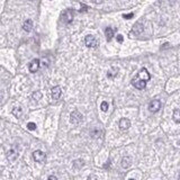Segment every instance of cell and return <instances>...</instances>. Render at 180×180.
I'll use <instances>...</instances> for the list:
<instances>
[{
    "instance_id": "26",
    "label": "cell",
    "mask_w": 180,
    "mask_h": 180,
    "mask_svg": "<svg viewBox=\"0 0 180 180\" xmlns=\"http://www.w3.org/2000/svg\"><path fill=\"white\" fill-rule=\"evenodd\" d=\"M47 180H57V178H56L55 176H50V177L47 178Z\"/></svg>"
},
{
    "instance_id": "23",
    "label": "cell",
    "mask_w": 180,
    "mask_h": 180,
    "mask_svg": "<svg viewBox=\"0 0 180 180\" xmlns=\"http://www.w3.org/2000/svg\"><path fill=\"white\" fill-rule=\"evenodd\" d=\"M133 14H125V15H123V17L125 18V19H131V18H133Z\"/></svg>"
},
{
    "instance_id": "25",
    "label": "cell",
    "mask_w": 180,
    "mask_h": 180,
    "mask_svg": "<svg viewBox=\"0 0 180 180\" xmlns=\"http://www.w3.org/2000/svg\"><path fill=\"white\" fill-rule=\"evenodd\" d=\"M88 180H97V177H96L95 174H90L89 177H88Z\"/></svg>"
},
{
    "instance_id": "19",
    "label": "cell",
    "mask_w": 180,
    "mask_h": 180,
    "mask_svg": "<svg viewBox=\"0 0 180 180\" xmlns=\"http://www.w3.org/2000/svg\"><path fill=\"white\" fill-rule=\"evenodd\" d=\"M32 98L36 101L42 99V92H41V91H35V92H33V95H32Z\"/></svg>"
},
{
    "instance_id": "12",
    "label": "cell",
    "mask_w": 180,
    "mask_h": 180,
    "mask_svg": "<svg viewBox=\"0 0 180 180\" xmlns=\"http://www.w3.org/2000/svg\"><path fill=\"white\" fill-rule=\"evenodd\" d=\"M131 164H132V159L129 157H124L122 159V167L124 169H127L131 167Z\"/></svg>"
},
{
    "instance_id": "24",
    "label": "cell",
    "mask_w": 180,
    "mask_h": 180,
    "mask_svg": "<svg viewBox=\"0 0 180 180\" xmlns=\"http://www.w3.org/2000/svg\"><path fill=\"white\" fill-rule=\"evenodd\" d=\"M123 39H124V37L122 36V35H117V42L118 43H122V42H123Z\"/></svg>"
},
{
    "instance_id": "4",
    "label": "cell",
    "mask_w": 180,
    "mask_h": 180,
    "mask_svg": "<svg viewBox=\"0 0 180 180\" xmlns=\"http://www.w3.org/2000/svg\"><path fill=\"white\" fill-rule=\"evenodd\" d=\"M82 114L78 110H74V112H71V115H70V120H71V123L72 124H79L81 120H82Z\"/></svg>"
},
{
    "instance_id": "27",
    "label": "cell",
    "mask_w": 180,
    "mask_h": 180,
    "mask_svg": "<svg viewBox=\"0 0 180 180\" xmlns=\"http://www.w3.org/2000/svg\"><path fill=\"white\" fill-rule=\"evenodd\" d=\"M82 6V8H81V10L80 11H84V10H87V9H88V8H87V6H84V5H81Z\"/></svg>"
},
{
    "instance_id": "1",
    "label": "cell",
    "mask_w": 180,
    "mask_h": 180,
    "mask_svg": "<svg viewBox=\"0 0 180 180\" xmlns=\"http://www.w3.org/2000/svg\"><path fill=\"white\" fill-rule=\"evenodd\" d=\"M151 79V75L149 71L146 70L145 68L141 69V71L137 73V75H135L133 80H132V84L134 86L136 89L143 90L146 87V82Z\"/></svg>"
},
{
    "instance_id": "9",
    "label": "cell",
    "mask_w": 180,
    "mask_h": 180,
    "mask_svg": "<svg viewBox=\"0 0 180 180\" xmlns=\"http://www.w3.org/2000/svg\"><path fill=\"white\" fill-rule=\"evenodd\" d=\"M62 19L63 22H67V24H70V22L73 20V14L71 10H67L62 14Z\"/></svg>"
},
{
    "instance_id": "10",
    "label": "cell",
    "mask_w": 180,
    "mask_h": 180,
    "mask_svg": "<svg viewBox=\"0 0 180 180\" xmlns=\"http://www.w3.org/2000/svg\"><path fill=\"white\" fill-rule=\"evenodd\" d=\"M129 127H131V120H129L128 118H122L119 120V128L122 129V131H126Z\"/></svg>"
},
{
    "instance_id": "7",
    "label": "cell",
    "mask_w": 180,
    "mask_h": 180,
    "mask_svg": "<svg viewBox=\"0 0 180 180\" xmlns=\"http://www.w3.org/2000/svg\"><path fill=\"white\" fill-rule=\"evenodd\" d=\"M28 69L32 73H35L38 71L39 69V60L38 59H34L33 61L28 64Z\"/></svg>"
},
{
    "instance_id": "18",
    "label": "cell",
    "mask_w": 180,
    "mask_h": 180,
    "mask_svg": "<svg viewBox=\"0 0 180 180\" xmlns=\"http://www.w3.org/2000/svg\"><path fill=\"white\" fill-rule=\"evenodd\" d=\"M172 118L176 123H180V109H174L173 110V115H172Z\"/></svg>"
},
{
    "instance_id": "13",
    "label": "cell",
    "mask_w": 180,
    "mask_h": 180,
    "mask_svg": "<svg viewBox=\"0 0 180 180\" xmlns=\"http://www.w3.org/2000/svg\"><path fill=\"white\" fill-rule=\"evenodd\" d=\"M22 28H24V30H26V32H30L32 28H33V22H32L30 19H27L26 22H24Z\"/></svg>"
},
{
    "instance_id": "21",
    "label": "cell",
    "mask_w": 180,
    "mask_h": 180,
    "mask_svg": "<svg viewBox=\"0 0 180 180\" xmlns=\"http://www.w3.org/2000/svg\"><path fill=\"white\" fill-rule=\"evenodd\" d=\"M27 128L30 129V131H35V129H36V124L29 122V123L27 124Z\"/></svg>"
},
{
    "instance_id": "29",
    "label": "cell",
    "mask_w": 180,
    "mask_h": 180,
    "mask_svg": "<svg viewBox=\"0 0 180 180\" xmlns=\"http://www.w3.org/2000/svg\"><path fill=\"white\" fill-rule=\"evenodd\" d=\"M129 180H134V179H129Z\"/></svg>"
},
{
    "instance_id": "2",
    "label": "cell",
    "mask_w": 180,
    "mask_h": 180,
    "mask_svg": "<svg viewBox=\"0 0 180 180\" xmlns=\"http://www.w3.org/2000/svg\"><path fill=\"white\" fill-rule=\"evenodd\" d=\"M84 43L87 45V47H90V49H95L98 46V41L96 39L94 35H87L84 38Z\"/></svg>"
},
{
    "instance_id": "8",
    "label": "cell",
    "mask_w": 180,
    "mask_h": 180,
    "mask_svg": "<svg viewBox=\"0 0 180 180\" xmlns=\"http://www.w3.org/2000/svg\"><path fill=\"white\" fill-rule=\"evenodd\" d=\"M51 95H52V98L54 99V100H57V99H60V97L62 95V90L61 88L59 87V86H55V87H53L52 90H51Z\"/></svg>"
},
{
    "instance_id": "11",
    "label": "cell",
    "mask_w": 180,
    "mask_h": 180,
    "mask_svg": "<svg viewBox=\"0 0 180 180\" xmlns=\"http://www.w3.org/2000/svg\"><path fill=\"white\" fill-rule=\"evenodd\" d=\"M132 32L135 34V35H139L143 32V24H141V22H136L133 28H132Z\"/></svg>"
},
{
    "instance_id": "28",
    "label": "cell",
    "mask_w": 180,
    "mask_h": 180,
    "mask_svg": "<svg viewBox=\"0 0 180 180\" xmlns=\"http://www.w3.org/2000/svg\"><path fill=\"white\" fill-rule=\"evenodd\" d=\"M92 1H94V2H96V4H100L102 0H92Z\"/></svg>"
},
{
    "instance_id": "14",
    "label": "cell",
    "mask_w": 180,
    "mask_h": 180,
    "mask_svg": "<svg viewBox=\"0 0 180 180\" xmlns=\"http://www.w3.org/2000/svg\"><path fill=\"white\" fill-rule=\"evenodd\" d=\"M117 73H118V68H112V69H109V71L107 72V77L109 79H112L117 75Z\"/></svg>"
},
{
    "instance_id": "5",
    "label": "cell",
    "mask_w": 180,
    "mask_h": 180,
    "mask_svg": "<svg viewBox=\"0 0 180 180\" xmlns=\"http://www.w3.org/2000/svg\"><path fill=\"white\" fill-rule=\"evenodd\" d=\"M17 158H18V150H17L15 146H12L10 150L7 152V159H8L10 162H14V161H16Z\"/></svg>"
},
{
    "instance_id": "20",
    "label": "cell",
    "mask_w": 180,
    "mask_h": 180,
    "mask_svg": "<svg viewBox=\"0 0 180 180\" xmlns=\"http://www.w3.org/2000/svg\"><path fill=\"white\" fill-rule=\"evenodd\" d=\"M100 109L102 112H107V110H108V102H107V101H102V102H101Z\"/></svg>"
},
{
    "instance_id": "15",
    "label": "cell",
    "mask_w": 180,
    "mask_h": 180,
    "mask_svg": "<svg viewBox=\"0 0 180 180\" xmlns=\"http://www.w3.org/2000/svg\"><path fill=\"white\" fill-rule=\"evenodd\" d=\"M83 165H84V162L83 160H81V159H78V160H74V161H73V168L74 169H81Z\"/></svg>"
},
{
    "instance_id": "22",
    "label": "cell",
    "mask_w": 180,
    "mask_h": 180,
    "mask_svg": "<svg viewBox=\"0 0 180 180\" xmlns=\"http://www.w3.org/2000/svg\"><path fill=\"white\" fill-rule=\"evenodd\" d=\"M97 134H101V131H99V129H94V131L91 132V136H92V137H98Z\"/></svg>"
},
{
    "instance_id": "6",
    "label": "cell",
    "mask_w": 180,
    "mask_h": 180,
    "mask_svg": "<svg viewBox=\"0 0 180 180\" xmlns=\"http://www.w3.org/2000/svg\"><path fill=\"white\" fill-rule=\"evenodd\" d=\"M160 108H161V102H160V100H158V99L152 100L151 102H150V105H149V110L151 112H159Z\"/></svg>"
},
{
    "instance_id": "16",
    "label": "cell",
    "mask_w": 180,
    "mask_h": 180,
    "mask_svg": "<svg viewBox=\"0 0 180 180\" xmlns=\"http://www.w3.org/2000/svg\"><path fill=\"white\" fill-rule=\"evenodd\" d=\"M105 35H106V37L108 41H110V39L114 37V30H112L110 27H107L105 29Z\"/></svg>"
},
{
    "instance_id": "17",
    "label": "cell",
    "mask_w": 180,
    "mask_h": 180,
    "mask_svg": "<svg viewBox=\"0 0 180 180\" xmlns=\"http://www.w3.org/2000/svg\"><path fill=\"white\" fill-rule=\"evenodd\" d=\"M12 114H14V116H15V117L19 118L20 116H22V107H15V108L12 109Z\"/></svg>"
},
{
    "instance_id": "3",
    "label": "cell",
    "mask_w": 180,
    "mask_h": 180,
    "mask_svg": "<svg viewBox=\"0 0 180 180\" xmlns=\"http://www.w3.org/2000/svg\"><path fill=\"white\" fill-rule=\"evenodd\" d=\"M33 159L36 161V162L44 163L45 161H46V154H45L44 152L37 150V151H35L33 153Z\"/></svg>"
}]
</instances>
